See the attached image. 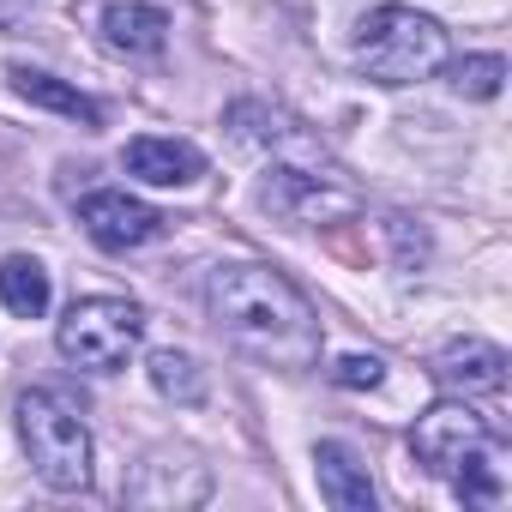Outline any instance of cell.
<instances>
[{
    "label": "cell",
    "mask_w": 512,
    "mask_h": 512,
    "mask_svg": "<svg viewBox=\"0 0 512 512\" xmlns=\"http://www.w3.org/2000/svg\"><path fill=\"white\" fill-rule=\"evenodd\" d=\"M145 374H151V386H157L169 404H187V410H193V404H205V392H211L205 368H199L187 350H157Z\"/></svg>",
    "instance_id": "16"
},
{
    "label": "cell",
    "mask_w": 512,
    "mask_h": 512,
    "mask_svg": "<svg viewBox=\"0 0 512 512\" xmlns=\"http://www.w3.org/2000/svg\"><path fill=\"white\" fill-rule=\"evenodd\" d=\"M0 7H19V0H0Z\"/></svg>",
    "instance_id": "20"
},
{
    "label": "cell",
    "mask_w": 512,
    "mask_h": 512,
    "mask_svg": "<svg viewBox=\"0 0 512 512\" xmlns=\"http://www.w3.org/2000/svg\"><path fill=\"white\" fill-rule=\"evenodd\" d=\"M13 91H19L25 103H37V109H55V115H67V121L103 127V109H97V103H91L85 91L61 85L55 73H37V67H13Z\"/></svg>",
    "instance_id": "14"
},
{
    "label": "cell",
    "mask_w": 512,
    "mask_h": 512,
    "mask_svg": "<svg viewBox=\"0 0 512 512\" xmlns=\"http://www.w3.org/2000/svg\"><path fill=\"white\" fill-rule=\"evenodd\" d=\"M452 85H458L464 97L488 103V97H500V85H506V61H500V55H470V61L452 67Z\"/></svg>",
    "instance_id": "17"
},
{
    "label": "cell",
    "mask_w": 512,
    "mask_h": 512,
    "mask_svg": "<svg viewBox=\"0 0 512 512\" xmlns=\"http://www.w3.org/2000/svg\"><path fill=\"white\" fill-rule=\"evenodd\" d=\"M103 43L115 55H157L169 43V13L139 7V0H115V7L103 13Z\"/></svg>",
    "instance_id": "12"
},
{
    "label": "cell",
    "mask_w": 512,
    "mask_h": 512,
    "mask_svg": "<svg viewBox=\"0 0 512 512\" xmlns=\"http://www.w3.org/2000/svg\"><path fill=\"white\" fill-rule=\"evenodd\" d=\"M121 163H127V175H139V181H151V187H187V181L205 175V151H199V145H187V139H157V133L127 139Z\"/></svg>",
    "instance_id": "10"
},
{
    "label": "cell",
    "mask_w": 512,
    "mask_h": 512,
    "mask_svg": "<svg viewBox=\"0 0 512 512\" xmlns=\"http://www.w3.org/2000/svg\"><path fill=\"white\" fill-rule=\"evenodd\" d=\"M356 67L380 85H416L446 67V31L416 7H374L356 31Z\"/></svg>",
    "instance_id": "3"
},
{
    "label": "cell",
    "mask_w": 512,
    "mask_h": 512,
    "mask_svg": "<svg viewBox=\"0 0 512 512\" xmlns=\"http://www.w3.org/2000/svg\"><path fill=\"white\" fill-rule=\"evenodd\" d=\"M332 380H338V386H380V380H386V362H380V356H344V362L332 368Z\"/></svg>",
    "instance_id": "18"
},
{
    "label": "cell",
    "mask_w": 512,
    "mask_h": 512,
    "mask_svg": "<svg viewBox=\"0 0 512 512\" xmlns=\"http://www.w3.org/2000/svg\"><path fill=\"white\" fill-rule=\"evenodd\" d=\"M260 205L290 217V223H332L356 211V193L344 187L338 169H296V163H272L260 181Z\"/></svg>",
    "instance_id": "5"
},
{
    "label": "cell",
    "mask_w": 512,
    "mask_h": 512,
    "mask_svg": "<svg viewBox=\"0 0 512 512\" xmlns=\"http://www.w3.org/2000/svg\"><path fill=\"white\" fill-rule=\"evenodd\" d=\"M386 229H392V241H398V260H404V266H416L422 253H428V241H422V229H410V217H392Z\"/></svg>",
    "instance_id": "19"
},
{
    "label": "cell",
    "mask_w": 512,
    "mask_h": 512,
    "mask_svg": "<svg viewBox=\"0 0 512 512\" xmlns=\"http://www.w3.org/2000/svg\"><path fill=\"white\" fill-rule=\"evenodd\" d=\"M0 302H7L19 320H43L49 314V272L31 253H7L0 260Z\"/></svg>",
    "instance_id": "15"
},
{
    "label": "cell",
    "mask_w": 512,
    "mask_h": 512,
    "mask_svg": "<svg viewBox=\"0 0 512 512\" xmlns=\"http://www.w3.org/2000/svg\"><path fill=\"white\" fill-rule=\"evenodd\" d=\"M139 338H145V314H139L127 296L73 302L67 320H61V332H55L61 356H67L73 368H85V374H115V368H127V356L139 350Z\"/></svg>",
    "instance_id": "4"
},
{
    "label": "cell",
    "mask_w": 512,
    "mask_h": 512,
    "mask_svg": "<svg viewBox=\"0 0 512 512\" xmlns=\"http://www.w3.org/2000/svg\"><path fill=\"white\" fill-rule=\"evenodd\" d=\"M500 434L488 428V416H476L464 398H446V404H434L416 428H410V452H416V464L428 470V476H452L470 452H482V446H494Z\"/></svg>",
    "instance_id": "6"
},
{
    "label": "cell",
    "mask_w": 512,
    "mask_h": 512,
    "mask_svg": "<svg viewBox=\"0 0 512 512\" xmlns=\"http://www.w3.org/2000/svg\"><path fill=\"white\" fill-rule=\"evenodd\" d=\"M452 494L464 500V506H500L506 500V488H512V464H506V446L494 440V446H482V452H470L452 476Z\"/></svg>",
    "instance_id": "13"
},
{
    "label": "cell",
    "mask_w": 512,
    "mask_h": 512,
    "mask_svg": "<svg viewBox=\"0 0 512 512\" xmlns=\"http://www.w3.org/2000/svg\"><path fill=\"white\" fill-rule=\"evenodd\" d=\"M314 470H320V494H326L338 512H374L368 464H362L344 440H320V446H314Z\"/></svg>",
    "instance_id": "11"
},
{
    "label": "cell",
    "mask_w": 512,
    "mask_h": 512,
    "mask_svg": "<svg viewBox=\"0 0 512 512\" xmlns=\"http://www.w3.org/2000/svg\"><path fill=\"white\" fill-rule=\"evenodd\" d=\"M205 302H211L217 332L229 344H241L247 356H260L266 368L302 374L320 362V320L284 272L253 266V260H229L205 278Z\"/></svg>",
    "instance_id": "1"
},
{
    "label": "cell",
    "mask_w": 512,
    "mask_h": 512,
    "mask_svg": "<svg viewBox=\"0 0 512 512\" xmlns=\"http://www.w3.org/2000/svg\"><path fill=\"white\" fill-rule=\"evenodd\" d=\"M79 223H85V235L103 247V253H133V247H145V241H157L163 229H169V217L163 211H151L145 199H133V193H91V199H79Z\"/></svg>",
    "instance_id": "7"
},
{
    "label": "cell",
    "mask_w": 512,
    "mask_h": 512,
    "mask_svg": "<svg viewBox=\"0 0 512 512\" xmlns=\"http://www.w3.org/2000/svg\"><path fill=\"white\" fill-rule=\"evenodd\" d=\"M434 380L446 392H464V398H500L506 392V350L482 344V338H464V344H446L434 356Z\"/></svg>",
    "instance_id": "9"
},
{
    "label": "cell",
    "mask_w": 512,
    "mask_h": 512,
    "mask_svg": "<svg viewBox=\"0 0 512 512\" xmlns=\"http://www.w3.org/2000/svg\"><path fill=\"white\" fill-rule=\"evenodd\" d=\"M19 440L31 452V470L49 488L73 494V488L91 482V428H85V416H79V404L67 392L31 386L19 398Z\"/></svg>",
    "instance_id": "2"
},
{
    "label": "cell",
    "mask_w": 512,
    "mask_h": 512,
    "mask_svg": "<svg viewBox=\"0 0 512 512\" xmlns=\"http://www.w3.org/2000/svg\"><path fill=\"white\" fill-rule=\"evenodd\" d=\"M205 494H211V470L193 452H157L127 482V500L133 506H199Z\"/></svg>",
    "instance_id": "8"
}]
</instances>
